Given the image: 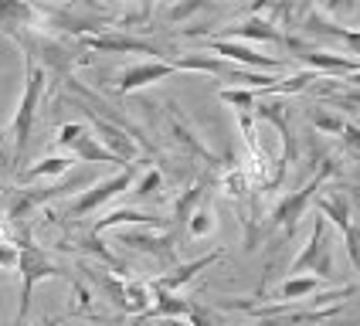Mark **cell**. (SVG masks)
<instances>
[{"mask_svg":"<svg viewBox=\"0 0 360 326\" xmlns=\"http://www.w3.org/2000/svg\"><path fill=\"white\" fill-rule=\"evenodd\" d=\"M44 85H48V72L34 65V61H24V92H20V102L14 109V119L7 126L4 140H7V167H18L24 160V150L31 143V129H34V119H38V105L44 99Z\"/></svg>","mask_w":360,"mask_h":326,"instance_id":"cell-1","label":"cell"},{"mask_svg":"<svg viewBox=\"0 0 360 326\" xmlns=\"http://www.w3.org/2000/svg\"><path fill=\"white\" fill-rule=\"evenodd\" d=\"M18 275H20V299H18V316H14V326H27V313H31V296H34V285L44 282V279H75V275H68L65 268H61L41 244L31 242V235H27V228H24V235H20L18 242Z\"/></svg>","mask_w":360,"mask_h":326,"instance_id":"cell-2","label":"cell"},{"mask_svg":"<svg viewBox=\"0 0 360 326\" xmlns=\"http://www.w3.org/2000/svg\"><path fill=\"white\" fill-rule=\"evenodd\" d=\"M292 275H313L320 282H337L340 279L337 259H333V235H330V224L323 221L320 214L309 228V238L300 248V255L285 268V279H292Z\"/></svg>","mask_w":360,"mask_h":326,"instance_id":"cell-3","label":"cell"},{"mask_svg":"<svg viewBox=\"0 0 360 326\" xmlns=\"http://www.w3.org/2000/svg\"><path fill=\"white\" fill-rule=\"evenodd\" d=\"M337 174V163L333 160H323V167L309 177V181L302 183L300 190H292V194H285L279 204H276V211L269 214V224L262 228V231H282V235H292L296 231V224L302 221V214L313 207L316 201V194L323 190V183L330 181Z\"/></svg>","mask_w":360,"mask_h":326,"instance_id":"cell-4","label":"cell"},{"mask_svg":"<svg viewBox=\"0 0 360 326\" xmlns=\"http://www.w3.org/2000/svg\"><path fill=\"white\" fill-rule=\"evenodd\" d=\"M140 177V167H122V170H116L112 177H102V181H96L92 187H85L75 201L65 204V218H72V221H82V218H89V214H96L102 204H109L112 197H120V194H126L129 187H133V181Z\"/></svg>","mask_w":360,"mask_h":326,"instance_id":"cell-5","label":"cell"},{"mask_svg":"<svg viewBox=\"0 0 360 326\" xmlns=\"http://www.w3.org/2000/svg\"><path fill=\"white\" fill-rule=\"evenodd\" d=\"M177 228H120L116 231V242L133 248V252H143L150 259H157L160 265H170L174 268V259H177Z\"/></svg>","mask_w":360,"mask_h":326,"instance_id":"cell-6","label":"cell"},{"mask_svg":"<svg viewBox=\"0 0 360 326\" xmlns=\"http://www.w3.org/2000/svg\"><path fill=\"white\" fill-rule=\"evenodd\" d=\"M61 150H65V157H72L75 163H112V167H126L120 163L99 140H96V133L85 126V122H65L58 126V136H55Z\"/></svg>","mask_w":360,"mask_h":326,"instance_id":"cell-7","label":"cell"},{"mask_svg":"<svg viewBox=\"0 0 360 326\" xmlns=\"http://www.w3.org/2000/svg\"><path fill=\"white\" fill-rule=\"evenodd\" d=\"M79 44L92 55H153V61H170V51H163L160 44L146 38H136V34H126V31H105V34H85L79 38Z\"/></svg>","mask_w":360,"mask_h":326,"instance_id":"cell-8","label":"cell"},{"mask_svg":"<svg viewBox=\"0 0 360 326\" xmlns=\"http://www.w3.org/2000/svg\"><path fill=\"white\" fill-rule=\"evenodd\" d=\"M204 48L221 61H231L235 68H248V72H265V75H276V72H285V61L276 58V55H259L255 48L248 44H238V41H214L207 38Z\"/></svg>","mask_w":360,"mask_h":326,"instance_id":"cell-9","label":"cell"},{"mask_svg":"<svg viewBox=\"0 0 360 326\" xmlns=\"http://www.w3.org/2000/svg\"><path fill=\"white\" fill-rule=\"evenodd\" d=\"M79 109L85 112V119L96 126V133H99L96 140H99L102 146H105V150H109V153H112V157H116L120 163H126V167H129V163L140 157V143L133 140V136H129L122 126H116V122H105L102 116H96L89 105H82V102H79Z\"/></svg>","mask_w":360,"mask_h":326,"instance_id":"cell-10","label":"cell"},{"mask_svg":"<svg viewBox=\"0 0 360 326\" xmlns=\"http://www.w3.org/2000/svg\"><path fill=\"white\" fill-rule=\"evenodd\" d=\"M207 38L214 41H265V44H282V34L279 24L276 20H265L259 14H252L248 20H238V24H228V27H214V31H207Z\"/></svg>","mask_w":360,"mask_h":326,"instance_id":"cell-11","label":"cell"},{"mask_svg":"<svg viewBox=\"0 0 360 326\" xmlns=\"http://www.w3.org/2000/svg\"><path fill=\"white\" fill-rule=\"evenodd\" d=\"M177 72V65L174 61H140V65H129V68H122L120 75H116V92L120 96H129V92H140L146 85H153V82H163L170 79Z\"/></svg>","mask_w":360,"mask_h":326,"instance_id":"cell-12","label":"cell"},{"mask_svg":"<svg viewBox=\"0 0 360 326\" xmlns=\"http://www.w3.org/2000/svg\"><path fill=\"white\" fill-rule=\"evenodd\" d=\"M313 204H316V211H320L323 221L333 224L340 235L354 224V204H350V197L343 194V187H326V183H323V190L316 194Z\"/></svg>","mask_w":360,"mask_h":326,"instance_id":"cell-13","label":"cell"},{"mask_svg":"<svg viewBox=\"0 0 360 326\" xmlns=\"http://www.w3.org/2000/svg\"><path fill=\"white\" fill-rule=\"evenodd\" d=\"M218 259H224V248L211 252V255H200V259H194V262H184V265H174V268H167L163 275L150 279V289H163V292H180V289H184L187 282H194V275H198V272L211 268V265L218 262Z\"/></svg>","mask_w":360,"mask_h":326,"instance_id":"cell-14","label":"cell"},{"mask_svg":"<svg viewBox=\"0 0 360 326\" xmlns=\"http://www.w3.org/2000/svg\"><path fill=\"white\" fill-rule=\"evenodd\" d=\"M75 170V160L72 157H65V153H58V157H41L38 163H31V167H24L18 177H14V187H31L34 181H58V177H65V174H72Z\"/></svg>","mask_w":360,"mask_h":326,"instance_id":"cell-15","label":"cell"},{"mask_svg":"<svg viewBox=\"0 0 360 326\" xmlns=\"http://www.w3.org/2000/svg\"><path fill=\"white\" fill-rule=\"evenodd\" d=\"M211 177H207V174H204V177H200L198 183H191V187H187V190H184V194H180L177 201H174V211H170V228H184V224H187V218H191V214H194V211H198L200 204L207 201V194H211Z\"/></svg>","mask_w":360,"mask_h":326,"instance_id":"cell-16","label":"cell"},{"mask_svg":"<svg viewBox=\"0 0 360 326\" xmlns=\"http://www.w3.org/2000/svg\"><path fill=\"white\" fill-rule=\"evenodd\" d=\"M320 279H313V275H292V279H285V282L276 285V299L282 306H292V303H302V299H309V296H320Z\"/></svg>","mask_w":360,"mask_h":326,"instance_id":"cell-17","label":"cell"},{"mask_svg":"<svg viewBox=\"0 0 360 326\" xmlns=\"http://www.w3.org/2000/svg\"><path fill=\"white\" fill-rule=\"evenodd\" d=\"M214 224H218V218H214V207L204 201L198 211H194V214L187 218L184 231H187V238H207V235L214 231Z\"/></svg>","mask_w":360,"mask_h":326,"instance_id":"cell-18","label":"cell"},{"mask_svg":"<svg viewBox=\"0 0 360 326\" xmlns=\"http://www.w3.org/2000/svg\"><path fill=\"white\" fill-rule=\"evenodd\" d=\"M163 190V174L157 170V167H146V170H140V177L133 181V187H129V194L136 197V201H146V197H157Z\"/></svg>","mask_w":360,"mask_h":326,"instance_id":"cell-19","label":"cell"},{"mask_svg":"<svg viewBox=\"0 0 360 326\" xmlns=\"http://www.w3.org/2000/svg\"><path fill=\"white\" fill-rule=\"evenodd\" d=\"M306 119H309V126H316L320 133H326V136H340L343 126H347L343 116L330 112V109H323V105H313V109L306 112Z\"/></svg>","mask_w":360,"mask_h":326,"instance_id":"cell-20","label":"cell"},{"mask_svg":"<svg viewBox=\"0 0 360 326\" xmlns=\"http://www.w3.org/2000/svg\"><path fill=\"white\" fill-rule=\"evenodd\" d=\"M218 99L228 102V105H235V112H252L255 109V102H259V92H252V89H238V85H224L218 89Z\"/></svg>","mask_w":360,"mask_h":326,"instance_id":"cell-21","label":"cell"},{"mask_svg":"<svg viewBox=\"0 0 360 326\" xmlns=\"http://www.w3.org/2000/svg\"><path fill=\"white\" fill-rule=\"evenodd\" d=\"M248 174H245V167H228L224 170V177H221V190L228 194V197H245L248 194Z\"/></svg>","mask_w":360,"mask_h":326,"instance_id":"cell-22","label":"cell"},{"mask_svg":"<svg viewBox=\"0 0 360 326\" xmlns=\"http://www.w3.org/2000/svg\"><path fill=\"white\" fill-rule=\"evenodd\" d=\"M200 11H207V4H174V7H163V18H170V20H184V18H191V14H200Z\"/></svg>","mask_w":360,"mask_h":326,"instance_id":"cell-23","label":"cell"},{"mask_svg":"<svg viewBox=\"0 0 360 326\" xmlns=\"http://www.w3.org/2000/svg\"><path fill=\"white\" fill-rule=\"evenodd\" d=\"M187 323L191 326H221L214 316H211V309H204V306H191V313H187Z\"/></svg>","mask_w":360,"mask_h":326,"instance_id":"cell-24","label":"cell"},{"mask_svg":"<svg viewBox=\"0 0 360 326\" xmlns=\"http://www.w3.org/2000/svg\"><path fill=\"white\" fill-rule=\"evenodd\" d=\"M340 136H343V143H347L354 153H360V126H357V122H347Z\"/></svg>","mask_w":360,"mask_h":326,"instance_id":"cell-25","label":"cell"},{"mask_svg":"<svg viewBox=\"0 0 360 326\" xmlns=\"http://www.w3.org/2000/svg\"><path fill=\"white\" fill-rule=\"evenodd\" d=\"M14 265H18V248H14V244L0 242V268H7V272H11Z\"/></svg>","mask_w":360,"mask_h":326,"instance_id":"cell-26","label":"cell"},{"mask_svg":"<svg viewBox=\"0 0 360 326\" xmlns=\"http://www.w3.org/2000/svg\"><path fill=\"white\" fill-rule=\"evenodd\" d=\"M153 326H191L187 320H153Z\"/></svg>","mask_w":360,"mask_h":326,"instance_id":"cell-27","label":"cell"},{"mask_svg":"<svg viewBox=\"0 0 360 326\" xmlns=\"http://www.w3.org/2000/svg\"><path fill=\"white\" fill-rule=\"evenodd\" d=\"M343 82H347V85H354V89H357V92H360V72H354V75H347V79H343Z\"/></svg>","mask_w":360,"mask_h":326,"instance_id":"cell-28","label":"cell"},{"mask_svg":"<svg viewBox=\"0 0 360 326\" xmlns=\"http://www.w3.org/2000/svg\"><path fill=\"white\" fill-rule=\"evenodd\" d=\"M357 207H360V201H357Z\"/></svg>","mask_w":360,"mask_h":326,"instance_id":"cell-29","label":"cell"},{"mask_svg":"<svg viewBox=\"0 0 360 326\" xmlns=\"http://www.w3.org/2000/svg\"><path fill=\"white\" fill-rule=\"evenodd\" d=\"M11 326H14V323H11Z\"/></svg>","mask_w":360,"mask_h":326,"instance_id":"cell-30","label":"cell"}]
</instances>
